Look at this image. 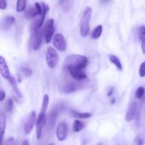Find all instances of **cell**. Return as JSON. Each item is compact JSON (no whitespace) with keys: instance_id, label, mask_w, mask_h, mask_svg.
<instances>
[{"instance_id":"cell-1","label":"cell","mask_w":145,"mask_h":145,"mask_svg":"<svg viewBox=\"0 0 145 145\" xmlns=\"http://www.w3.org/2000/svg\"><path fill=\"white\" fill-rule=\"evenodd\" d=\"M88 62V58L83 55H70L65 57L63 67L64 68H66L71 66L82 69L86 67Z\"/></svg>"},{"instance_id":"cell-2","label":"cell","mask_w":145,"mask_h":145,"mask_svg":"<svg viewBox=\"0 0 145 145\" xmlns=\"http://www.w3.org/2000/svg\"><path fill=\"white\" fill-rule=\"evenodd\" d=\"M92 9L90 7L85 8L80 22V34L82 37L85 38L90 33V21L92 16Z\"/></svg>"},{"instance_id":"cell-3","label":"cell","mask_w":145,"mask_h":145,"mask_svg":"<svg viewBox=\"0 0 145 145\" xmlns=\"http://www.w3.org/2000/svg\"><path fill=\"white\" fill-rule=\"evenodd\" d=\"M45 59H46V63L48 67L51 68V69H53L58 65V61H59V56L55 50L52 47H49L47 49L46 54H45Z\"/></svg>"},{"instance_id":"cell-4","label":"cell","mask_w":145,"mask_h":145,"mask_svg":"<svg viewBox=\"0 0 145 145\" xmlns=\"http://www.w3.org/2000/svg\"><path fill=\"white\" fill-rule=\"evenodd\" d=\"M43 31L38 28H34L32 30V38H31V45L33 50L36 51L39 50L42 42Z\"/></svg>"},{"instance_id":"cell-5","label":"cell","mask_w":145,"mask_h":145,"mask_svg":"<svg viewBox=\"0 0 145 145\" xmlns=\"http://www.w3.org/2000/svg\"><path fill=\"white\" fill-rule=\"evenodd\" d=\"M54 21L53 18H50L45 23V25L43 30V36L46 43H49L54 33Z\"/></svg>"},{"instance_id":"cell-6","label":"cell","mask_w":145,"mask_h":145,"mask_svg":"<svg viewBox=\"0 0 145 145\" xmlns=\"http://www.w3.org/2000/svg\"><path fill=\"white\" fill-rule=\"evenodd\" d=\"M53 45L58 50L64 52L66 50L67 43L63 35L61 33H57L53 38Z\"/></svg>"},{"instance_id":"cell-7","label":"cell","mask_w":145,"mask_h":145,"mask_svg":"<svg viewBox=\"0 0 145 145\" xmlns=\"http://www.w3.org/2000/svg\"><path fill=\"white\" fill-rule=\"evenodd\" d=\"M65 69L68 71L71 77H72L75 80L81 81L83 80V79H85L87 78L86 74L82 69H79V68L69 66L65 68Z\"/></svg>"},{"instance_id":"cell-8","label":"cell","mask_w":145,"mask_h":145,"mask_svg":"<svg viewBox=\"0 0 145 145\" xmlns=\"http://www.w3.org/2000/svg\"><path fill=\"white\" fill-rule=\"evenodd\" d=\"M67 125L65 122H61L58 125L56 129V137L60 142H63L67 138Z\"/></svg>"},{"instance_id":"cell-9","label":"cell","mask_w":145,"mask_h":145,"mask_svg":"<svg viewBox=\"0 0 145 145\" xmlns=\"http://www.w3.org/2000/svg\"><path fill=\"white\" fill-rule=\"evenodd\" d=\"M79 88V84L72 81H65L61 86V91L64 93H71Z\"/></svg>"},{"instance_id":"cell-10","label":"cell","mask_w":145,"mask_h":145,"mask_svg":"<svg viewBox=\"0 0 145 145\" xmlns=\"http://www.w3.org/2000/svg\"><path fill=\"white\" fill-rule=\"evenodd\" d=\"M36 118V113L34 111H32L30 113L28 120H27L25 126H24V132L26 135H28L32 131L33 127H34V124H35Z\"/></svg>"},{"instance_id":"cell-11","label":"cell","mask_w":145,"mask_h":145,"mask_svg":"<svg viewBox=\"0 0 145 145\" xmlns=\"http://www.w3.org/2000/svg\"><path fill=\"white\" fill-rule=\"evenodd\" d=\"M136 109H137V104L135 101H132V103L129 104V107H128L127 112L125 116V120L127 123L132 121L134 118L135 114H136Z\"/></svg>"},{"instance_id":"cell-12","label":"cell","mask_w":145,"mask_h":145,"mask_svg":"<svg viewBox=\"0 0 145 145\" xmlns=\"http://www.w3.org/2000/svg\"><path fill=\"white\" fill-rule=\"evenodd\" d=\"M0 73H1V76L6 79H9L11 76L8 65H7L4 58L1 56H0Z\"/></svg>"},{"instance_id":"cell-13","label":"cell","mask_w":145,"mask_h":145,"mask_svg":"<svg viewBox=\"0 0 145 145\" xmlns=\"http://www.w3.org/2000/svg\"><path fill=\"white\" fill-rule=\"evenodd\" d=\"M58 115V109H55V110H51V113L48 114V125L51 127H53L55 121H56L57 116Z\"/></svg>"},{"instance_id":"cell-14","label":"cell","mask_w":145,"mask_h":145,"mask_svg":"<svg viewBox=\"0 0 145 145\" xmlns=\"http://www.w3.org/2000/svg\"><path fill=\"white\" fill-rule=\"evenodd\" d=\"M38 15V10L36 7H30L25 11V16L27 19H31Z\"/></svg>"},{"instance_id":"cell-15","label":"cell","mask_w":145,"mask_h":145,"mask_svg":"<svg viewBox=\"0 0 145 145\" xmlns=\"http://www.w3.org/2000/svg\"><path fill=\"white\" fill-rule=\"evenodd\" d=\"M9 81L10 84H11V87H12V89H13V90H14L15 94L16 95L18 98H20V99H21V92H20L19 89H18V86H17V84H16V82L14 77H13L12 76H10L9 79Z\"/></svg>"},{"instance_id":"cell-16","label":"cell","mask_w":145,"mask_h":145,"mask_svg":"<svg viewBox=\"0 0 145 145\" xmlns=\"http://www.w3.org/2000/svg\"><path fill=\"white\" fill-rule=\"evenodd\" d=\"M15 21V18L14 16H7L4 20L3 21L2 23V28L4 29H8L13 24Z\"/></svg>"},{"instance_id":"cell-17","label":"cell","mask_w":145,"mask_h":145,"mask_svg":"<svg viewBox=\"0 0 145 145\" xmlns=\"http://www.w3.org/2000/svg\"><path fill=\"white\" fill-rule=\"evenodd\" d=\"M109 61H110L111 63H112L113 65H115V66L117 68L118 70H119V71L122 70V64H121L120 61H119V58H118L117 57H116L115 55H109Z\"/></svg>"},{"instance_id":"cell-18","label":"cell","mask_w":145,"mask_h":145,"mask_svg":"<svg viewBox=\"0 0 145 145\" xmlns=\"http://www.w3.org/2000/svg\"><path fill=\"white\" fill-rule=\"evenodd\" d=\"M71 114L74 118L81 119L90 118L92 116V114L89 113H80V112L75 111V110H71Z\"/></svg>"},{"instance_id":"cell-19","label":"cell","mask_w":145,"mask_h":145,"mask_svg":"<svg viewBox=\"0 0 145 145\" xmlns=\"http://www.w3.org/2000/svg\"><path fill=\"white\" fill-rule=\"evenodd\" d=\"M48 103H49V97H48V94H45L44 96V99H43L42 107H41V110L39 114L45 115V112L48 108Z\"/></svg>"},{"instance_id":"cell-20","label":"cell","mask_w":145,"mask_h":145,"mask_svg":"<svg viewBox=\"0 0 145 145\" xmlns=\"http://www.w3.org/2000/svg\"><path fill=\"white\" fill-rule=\"evenodd\" d=\"M84 127H85V125L82 121L79 120H75L72 125V130L75 133H78V132L81 131L84 128Z\"/></svg>"},{"instance_id":"cell-21","label":"cell","mask_w":145,"mask_h":145,"mask_svg":"<svg viewBox=\"0 0 145 145\" xmlns=\"http://www.w3.org/2000/svg\"><path fill=\"white\" fill-rule=\"evenodd\" d=\"M102 25H99L96 27L95 28H94V30L92 31V38L93 39H98V38L100 37L101 34H102Z\"/></svg>"},{"instance_id":"cell-22","label":"cell","mask_w":145,"mask_h":145,"mask_svg":"<svg viewBox=\"0 0 145 145\" xmlns=\"http://www.w3.org/2000/svg\"><path fill=\"white\" fill-rule=\"evenodd\" d=\"M26 6V0H17L16 9L17 12H21L25 11Z\"/></svg>"},{"instance_id":"cell-23","label":"cell","mask_w":145,"mask_h":145,"mask_svg":"<svg viewBox=\"0 0 145 145\" xmlns=\"http://www.w3.org/2000/svg\"><path fill=\"white\" fill-rule=\"evenodd\" d=\"M4 131H5V117L2 116V123H1V127H0V145L2 144L3 139H4Z\"/></svg>"},{"instance_id":"cell-24","label":"cell","mask_w":145,"mask_h":145,"mask_svg":"<svg viewBox=\"0 0 145 145\" xmlns=\"http://www.w3.org/2000/svg\"><path fill=\"white\" fill-rule=\"evenodd\" d=\"M14 108V101L11 99H8L5 103V110L7 112H11Z\"/></svg>"},{"instance_id":"cell-25","label":"cell","mask_w":145,"mask_h":145,"mask_svg":"<svg viewBox=\"0 0 145 145\" xmlns=\"http://www.w3.org/2000/svg\"><path fill=\"white\" fill-rule=\"evenodd\" d=\"M144 94V89L142 86L138 88L136 91V93H135V96H136V99H141L142 98V96Z\"/></svg>"},{"instance_id":"cell-26","label":"cell","mask_w":145,"mask_h":145,"mask_svg":"<svg viewBox=\"0 0 145 145\" xmlns=\"http://www.w3.org/2000/svg\"><path fill=\"white\" fill-rule=\"evenodd\" d=\"M61 4L65 10L69 9L71 7V0H61Z\"/></svg>"},{"instance_id":"cell-27","label":"cell","mask_w":145,"mask_h":145,"mask_svg":"<svg viewBox=\"0 0 145 145\" xmlns=\"http://www.w3.org/2000/svg\"><path fill=\"white\" fill-rule=\"evenodd\" d=\"M21 71H22V73L24 74V76H26V77H29L32 75V70L28 67H22Z\"/></svg>"},{"instance_id":"cell-28","label":"cell","mask_w":145,"mask_h":145,"mask_svg":"<svg viewBox=\"0 0 145 145\" xmlns=\"http://www.w3.org/2000/svg\"><path fill=\"white\" fill-rule=\"evenodd\" d=\"M139 76L141 77H144L145 76V62H142L140 65V67H139Z\"/></svg>"},{"instance_id":"cell-29","label":"cell","mask_w":145,"mask_h":145,"mask_svg":"<svg viewBox=\"0 0 145 145\" xmlns=\"http://www.w3.org/2000/svg\"><path fill=\"white\" fill-rule=\"evenodd\" d=\"M145 35V26L144 25H142L139 28V40H142V38L144 37Z\"/></svg>"},{"instance_id":"cell-30","label":"cell","mask_w":145,"mask_h":145,"mask_svg":"<svg viewBox=\"0 0 145 145\" xmlns=\"http://www.w3.org/2000/svg\"><path fill=\"white\" fill-rule=\"evenodd\" d=\"M7 7V2L6 0H0V9L4 10Z\"/></svg>"},{"instance_id":"cell-31","label":"cell","mask_w":145,"mask_h":145,"mask_svg":"<svg viewBox=\"0 0 145 145\" xmlns=\"http://www.w3.org/2000/svg\"><path fill=\"white\" fill-rule=\"evenodd\" d=\"M35 7L36 8V9L38 10V15H41V13H42V7H41V4H40L38 2H36Z\"/></svg>"},{"instance_id":"cell-32","label":"cell","mask_w":145,"mask_h":145,"mask_svg":"<svg viewBox=\"0 0 145 145\" xmlns=\"http://www.w3.org/2000/svg\"><path fill=\"white\" fill-rule=\"evenodd\" d=\"M142 49L143 53L145 54V35L142 40Z\"/></svg>"},{"instance_id":"cell-33","label":"cell","mask_w":145,"mask_h":145,"mask_svg":"<svg viewBox=\"0 0 145 145\" xmlns=\"http://www.w3.org/2000/svg\"><path fill=\"white\" fill-rule=\"evenodd\" d=\"M5 98V92L2 90H0V101H2Z\"/></svg>"},{"instance_id":"cell-34","label":"cell","mask_w":145,"mask_h":145,"mask_svg":"<svg viewBox=\"0 0 145 145\" xmlns=\"http://www.w3.org/2000/svg\"><path fill=\"white\" fill-rule=\"evenodd\" d=\"M144 143V139L141 138V137H138L137 142H136V144H142Z\"/></svg>"},{"instance_id":"cell-35","label":"cell","mask_w":145,"mask_h":145,"mask_svg":"<svg viewBox=\"0 0 145 145\" xmlns=\"http://www.w3.org/2000/svg\"><path fill=\"white\" fill-rule=\"evenodd\" d=\"M112 93H113V89H110V91H109L108 92V93H107V96H112Z\"/></svg>"},{"instance_id":"cell-36","label":"cell","mask_w":145,"mask_h":145,"mask_svg":"<svg viewBox=\"0 0 145 145\" xmlns=\"http://www.w3.org/2000/svg\"><path fill=\"white\" fill-rule=\"evenodd\" d=\"M22 144H23V145H27V144H29V142H28L27 141V140H25V141H24V142L22 143Z\"/></svg>"}]
</instances>
